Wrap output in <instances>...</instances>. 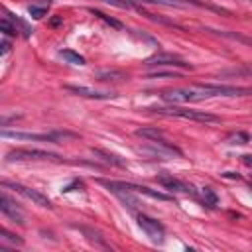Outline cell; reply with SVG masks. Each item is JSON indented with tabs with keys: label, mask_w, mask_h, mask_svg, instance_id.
I'll return each instance as SVG.
<instances>
[{
	"label": "cell",
	"mask_w": 252,
	"mask_h": 252,
	"mask_svg": "<svg viewBox=\"0 0 252 252\" xmlns=\"http://www.w3.org/2000/svg\"><path fill=\"white\" fill-rule=\"evenodd\" d=\"M246 94H252L250 87H232V85H189V87L163 89L159 93V96L171 104L199 102L215 96H246Z\"/></svg>",
	"instance_id": "cell-1"
},
{
	"label": "cell",
	"mask_w": 252,
	"mask_h": 252,
	"mask_svg": "<svg viewBox=\"0 0 252 252\" xmlns=\"http://www.w3.org/2000/svg\"><path fill=\"white\" fill-rule=\"evenodd\" d=\"M159 116H175V118H183V120H195V122H219L220 118L211 114V112H205V110H193V108H185V106H177V104H171V106H154V108H148Z\"/></svg>",
	"instance_id": "cell-2"
},
{
	"label": "cell",
	"mask_w": 252,
	"mask_h": 252,
	"mask_svg": "<svg viewBox=\"0 0 252 252\" xmlns=\"http://www.w3.org/2000/svg\"><path fill=\"white\" fill-rule=\"evenodd\" d=\"M6 161H63L61 156L53 154V152H45V150H28V148H20V150H12L6 154Z\"/></svg>",
	"instance_id": "cell-3"
},
{
	"label": "cell",
	"mask_w": 252,
	"mask_h": 252,
	"mask_svg": "<svg viewBox=\"0 0 252 252\" xmlns=\"http://www.w3.org/2000/svg\"><path fill=\"white\" fill-rule=\"evenodd\" d=\"M106 189L110 191H130V193H140V195H148L152 199H158V201H169L171 197L158 191V189H150V187H144V185H136V183H124V181H100Z\"/></svg>",
	"instance_id": "cell-4"
},
{
	"label": "cell",
	"mask_w": 252,
	"mask_h": 252,
	"mask_svg": "<svg viewBox=\"0 0 252 252\" xmlns=\"http://www.w3.org/2000/svg\"><path fill=\"white\" fill-rule=\"evenodd\" d=\"M142 152L144 154H150L152 158H181L183 156V152L177 146L169 144L163 138H159V140H148V146H144Z\"/></svg>",
	"instance_id": "cell-5"
},
{
	"label": "cell",
	"mask_w": 252,
	"mask_h": 252,
	"mask_svg": "<svg viewBox=\"0 0 252 252\" xmlns=\"http://www.w3.org/2000/svg\"><path fill=\"white\" fill-rule=\"evenodd\" d=\"M138 226L146 232V236H148L152 242H156V244H161V242H163V238H165V228H163V224H161L159 220H156V219H152V217H148V215H138Z\"/></svg>",
	"instance_id": "cell-6"
},
{
	"label": "cell",
	"mask_w": 252,
	"mask_h": 252,
	"mask_svg": "<svg viewBox=\"0 0 252 252\" xmlns=\"http://www.w3.org/2000/svg\"><path fill=\"white\" fill-rule=\"evenodd\" d=\"M4 187L14 189L16 193H20L22 197L30 199L32 203H35V205H39V207L53 209V203L47 199V195H43V193H39V191H35V189H32V187H26V185H22V183H8V181H4Z\"/></svg>",
	"instance_id": "cell-7"
},
{
	"label": "cell",
	"mask_w": 252,
	"mask_h": 252,
	"mask_svg": "<svg viewBox=\"0 0 252 252\" xmlns=\"http://www.w3.org/2000/svg\"><path fill=\"white\" fill-rule=\"evenodd\" d=\"M65 91H71L79 96H85V98H94V100H106V98H114L116 94L110 93V91H96V89H91V87H83V85H63Z\"/></svg>",
	"instance_id": "cell-8"
},
{
	"label": "cell",
	"mask_w": 252,
	"mask_h": 252,
	"mask_svg": "<svg viewBox=\"0 0 252 252\" xmlns=\"http://www.w3.org/2000/svg\"><path fill=\"white\" fill-rule=\"evenodd\" d=\"M0 211L10 219V220H14V222H18V224H24L26 222V215H24V211L6 195V193H2L0 195Z\"/></svg>",
	"instance_id": "cell-9"
},
{
	"label": "cell",
	"mask_w": 252,
	"mask_h": 252,
	"mask_svg": "<svg viewBox=\"0 0 252 252\" xmlns=\"http://www.w3.org/2000/svg\"><path fill=\"white\" fill-rule=\"evenodd\" d=\"M144 65H171V67H181V69H191V65L187 61H183L177 55L171 53H156L152 57H148L144 61Z\"/></svg>",
	"instance_id": "cell-10"
},
{
	"label": "cell",
	"mask_w": 252,
	"mask_h": 252,
	"mask_svg": "<svg viewBox=\"0 0 252 252\" xmlns=\"http://www.w3.org/2000/svg\"><path fill=\"white\" fill-rule=\"evenodd\" d=\"M158 183L167 189V191H173V193H189L191 191V185H187L185 181L173 177L171 173H159L158 175Z\"/></svg>",
	"instance_id": "cell-11"
},
{
	"label": "cell",
	"mask_w": 252,
	"mask_h": 252,
	"mask_svg": "<svg viewBox=\"0 0 252 252\" xmlns=\"http://www.w3.org/2000/svg\"><path fill=\"white\" fill-rule=\"evenodd\" d=\"M94 79L102 81V83H124L130 79V75L122 69H96Z\"/></svg>",
	"instance_id": "cell-12"
},
{
	"label": "cell",
	"mask_w": 252,
	"mask_h": 252,
	"mask_svg": "<svg viewBox=\"0 0 252 252\" xmlns=\"http://www.w3.org/2000/svg\"><path fill=\"white\" fill-rule=\"evenodd\" d=\"M0 134H2V138H14V140H37V142H51V144H57L53 132H45V134H30V132H10V130H2Z\"/></svg>",
	"instance_id": "cell-13"
},
{
	"label": "cell",
	"mask_w": 252,
	"mask_h": 252,
	"mask_svg": "<svg viewBox=\"0 0 252 252\" xmlns=\"http://www.w3.org/2000/svg\"><path fill=\"white\" fill-rule=\"evenodd\" d=\"M148 4H158V6H169V8H187V6H203L197 0H140Z\"/></svg>",
	"instance_id": "cell-14"
},
{
	"label": "cell",
	"mask_w": 252,
	"mask_h": 252,
	"mask_svg": "<svg viewBox=\"0 0 252 252\" xmlns=\"http://www.w3.org/2000/svg\"><path fill=\"white\" fill-rule=\"evenodd\" d=\"M93 154L98 158V159H102L104 163H110V165H116V167H124L126 165V161L122 159V158H118L116 154H110V152H104V150H94L93 148Z\"/></svg>",
	"instance_id": "cell-15"
},
{
	"label": "cell",
	"mask_w": 252,
	"mask_h": 252,
	"mask_svg": "<svg viewBox=\"0 0 252 252\" xmlns=\"http://www.w3.org/2000/svg\"><path fill=\"white\" fill-rule=\"evenodd\" d=\"M59 55H61L67 63H71V65H85V63H87L83 55H79V53H75V51H71V49H61Z\"/></svg>",
	"instance_id": "cell-16"
},
{
	"label": "cell",
	"mask_w": 252,
	"mask_h": 252,
	"mask_svg": "<svg viewBox=\"0 0 252 252\" xmlns=\"http://www.w3.org/2000/svg\"><path fill=\"white\" fill-rule=\"evenodd\" d=\"M136 136L146 138V140H159V138H163V132L159 128H138Z\"/></svg>",
	"instance_id": "cell-17"
},
{
	"label": "cell",
	"mask_w": 252,
	"mask_h": 252,
	"mask_svg": "<svg viewBox=\"0 0 252 252\" xmlns=\"http://www.w3.org/2000/svg\"><path fill=\"white\" fill-rule=\"evenodd\" d=\"M6 18H10V20L14 22V26L18 28V32H22L26 37H30V35H32V32H33V30H32V28H30V26H28L24 20H20L16 14H10V12H6Z\"/></svg>",
	"instance_id": "cell-18"
},
{
	"label": "cell",
	"mask_w": 252,
	"mask_h": 252,
	"mask_svg": "<svg viewBox=\"0 0 252 252\" xmlns=\"http://www.w3.org/2000/svg\"><path fill=\"white\" fill-rule=\"evenodd\" d=\"M81 230L87 234V238H89L91 242H94V244H98V246H108L106 240L100 236V232H96V230H93V228H87V226H81Z\"/></svg>",
	"instance_id": "cell-19"
},
{
	"label": "cell",
	"mask_w": 252,
	"mask_h": 252,
	"mask_svg": "<svg viewBox=\"0 0 252 252\" xmlns=\"http://www.w3.org/2000/svg\"><path fill=\"white\" fill-rule=\"evenodd\" d=\"M0 240L2 242H10V244H14V246H22L24 244V240L18 236V234H12V232H8V230H0Z\"/></svg>",
	"instance_id": "cell-20"
},
{
	"label": "cell",
	"mask_w": 252,
	"mask_h": 252,
	"mask_svg": "<svg viewBox=\"0 0 252 252\" xmlns=\"http://www.w3.org/2000/svg\"><path fill=\"white\" fill-rule=\"evenodd\" d=\"M213 32H217L219 35H224V37H230V39H238L242 43L252 45V37H246V35H240V33H234V32H226V30H213Z\"/></svg>",
	"instance_id": "cell-21"
},
{
	"label": "cell",
	"mask_w": 252,
	"mask_h": 252,
	"mask_svg": "<svg viewBox=\"0 0 252 252\" xmlns=\"http://www.w3.org/2000/svg\"><path fill=\"white\" fill-rule=\"evenodd\" d=\"M0 30L4 32V35H16L18 33V28L14 26V22L10 20V18H2V22H0Z\"/></svg>",
	"instance_id": "cell-22"
},
{
	"label": "cell",
	"mask_w": 252,
	"mask_h": 252,
	"mask_svg": "<svg viewBox=\"0 0 252 252\" xmlns=\"http://www.w3.org/2000/svg\"><path fill=\"white\" fill-rule=\"evenodd\" d=\"M91 14H94V16H96V18H100V20H104V22H106L108 26H112V28H118V30L122 28V24H120L118 20H114V18L106 16V14H104V12H100V10H94V8H91Z\"/></svg>",
	"instance_id": "cell-23"
},
{
	"label": "cell",
	"mask_w": 252,
	"mask_h": 252,
	"mask_svg": "<svg viewBox=\"0 0 252 252\" xmlns=\"http://www.w3.org/2000/svg\"><path fill=\"white\" fill-rule=\"evenodd\" d=\"M203 201H205V205H209V207H217V203H219V199H217V195H215V191L211 189V187H203Z\"/></svg>",
	"instance_id": "cell-24"
},
{
	"label": "cell",
	"mask_w": 252,
	"mask_h": 252,
	"mask_svg": "<svg viewBox=\"0 0 252 252\" xmlns=\"http://www.w3.org/2000/svg\"><path fill=\"white\" fill-rule=\"evenodd\" d=\"M179 77H181L179 73H171V71H154L146 75V79H179Z\"/></svg>",
	"instance_id": "cell-25"
},
{
	"label": "cell",
	"mask_w": 252,
	"mask_h": 252,
	"mask_svg": "<svg viewBox=\"0 0 252 252\" xmlns=\"http://www.w3.org/2000/svg\"><path fill=\"white\" fill-rule=\"evenodd\" d=\"M28 12H30V16H32V18H35V20H41V18H43V16L47 14V6H37V4H30Z\"/></svg>",
	"instance_id": "cell-26"
},
{
	"label": "cell",
	"mask_w": 252,
	"mask_h": 252,
	"mask_svg": "<svg viewBox=\"0 0 252 252\" xmlns=\"http://www.w3.org/2000/svg\"><path fill=\"white\" fill-rule=\"evenodd\" d=\"M228 142L230 144H246V142H250V136L246 132H236V134H232L228 138Z\"/></svg>",
	"instance_id": "cell-27"
},
{
	"label": "cell",
	"mask_w": 252,
	"mask_h": 252,
	"mask_svg": "<svg viewBox=\"0 0 252 252\" xmlns=\"http://www.w3.org/2000/svg\"><path fill=\"white\" fill-rule=\"evenodd\" d=\"M98 2H104V4H110V6H116V8H132V4L128 0H98Z\"/></svg>",
	"instance_id": "cell-28"
},
{
	"label": "cell",
	"mask_w": 252,
	"mask_h": 252,
	"mask_svg": "<svg viewBox=\"0 0 252 252\" xmlns=\"http://www.w3.org/2000/svg\"><path fill=\"white\" fill-rule=\"evenodd\" d=\"M0 45H2V55H8L10 53V41L8 39H2Z\"/></svg>",
	"instance_id": "cell-29"
},
{
	"label": "cell",
	"mask_w": 252,
	"mask_h": 252,
	"mask_svg": "<svg viewBox=\"0 0 252 252\" xmlns=\"http://www.w3.org/2000/svg\"><path fill=\"white\" fill-rule=\"evenodd\" d=\"M226 75H252V69H242V71H228Z\"/></svg>",
	"instance_id": "cell-30"
},
{
	"label": "cell",
	"mask_w": 252,
	"mask_h": 252,
	"mask_svg": "<svg viewBox=\"0 0 252 252\" xmlns=\"http://www.w3.org/2000/svg\"><path fill=\"white\" fill-rule=\"evenodd\" d=\"M242 161H244L246 165H252V156H242Z\"/></svg>",
	"instance_id": "cell-31"
},
{
	"label": "cell",
	"mask_w": 252,
	"mask_h": 252,
	"mask_svg": "<svg viewBox=\"0 0 252 252\" xmlns=\"http://www.w3.org/2000/svg\"><path fill=\"white\" fill-rule=\"evenodd\" d=\"M246 2H252V0H246Z\"/></svg>",
	"instance_id": "cell-32"
}]
</instances>
